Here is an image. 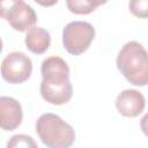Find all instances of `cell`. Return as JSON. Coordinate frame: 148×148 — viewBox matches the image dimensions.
<instances>
[{"label":"cell","instance_id":"cell-1","mask_svg":"<svg viewBox=\"0 0 148 148\" xmlns=\"http://www.w3.org/2000/svg\"><path fill=\"white\" fill-rule=\"evenodd\" d=\"M43 80L40 95L50 104L62 105L69 102L73 95V86L69 81V67L66 61L57 56L43 60L40 66Z\"/></svg>","mask_w":148,"mask_h":148},{"label":"cell","instance_id":"cell-2","mask_svg":"<svg viewBox=\"0 0 148 148\" xmlns=\"http://www.w3.org/2000/svg\"><path fill=\"white\" fill-rule=\"evenodd\" d=\"M117 68L133 86L148 84V52L142 44L135 40L127 42L118 53Z\"/></svg>","mask_w":148,"mask_h":148},{"label":"cell","instance_id":"cell-3","mask_svg":"<svg viewBox=\"0 0 148 148\" xmlns=\"http://www.w3.org/2000/svg\"><path fill=\"white\" fill-rule=\"evenodd\" d=\"M36 132L47 148H71L75 141L74 128L54 113H43L36 121Z\"/></svg>","mask_w":148,"mask_h":148},{"label":"cell","instance_id":"cell-4","mask_svg":"<svg viewBox=\"0 0 148 148\" xmlns=\"http://www.w3.org/2000/svg\"><path fill=\"white\" fill-rule=\"evenodd\" d=\"M95 38V28L86 21H73L65 25L62 30V45L65 50L79 56L86 52Z\"/></svg>","mask_w":148,"mask_h":148},{"label":"cell","instance_id":"cell-5","mask_svg":"<svg viewBox=\"0 0 148 148\" xmlns=\"http://www.w3.org/2000/svg\"><path fill=\"white\" fill-rule=\"evenodd\" d=\"M1 16L9 23L16 31H27L35 27L37 22L36 12L27 2L18 1H3L1 2Z\"/></svg>","mask_w":148,"mask_h":148},{"label":"cell","instance_id":"cell-6","mask_svg":"<svg viewBox=\"0 0 148 148\" xmlns=\"http://www.w3.org/2000/svg\"><path fill=\"white\" fill-rule=\"evenodd\" d=\"M32 73L31 59L23 52H10L1 62L2 79L12 84L27 81Z\"/></svg>","mask_w":148,"mask_h":148},{"label":"cell","instance_id":"cell-7","mask_svg":"<svg viewBox=\"0 0 148 148\" xmlns=\"http://www.w3.org/2000/svg\"><path fill=\"white\" fill-rule=\"evenodd\" d=\"M146 101L143 95L135 89H126L121 91L116 99V108L124 117H138L145 109Z\"/></svg>","mask_w":148,"mask_h":148},{"label":"cell","instance_id":"cell-8","mask_svg":"<svg viewBox=\"0 0 148 148\" xmlns=\"http://www.w3.org/2000/svg\"><path fill=\"white\" fill-rule=\"evenodd\" d=\"M23 118L21 104L13 97H0V126L5 131H14L17 128Z\"/></svg>","mask_w":148,"mask_h":148},{"label":"cell","instance_id":"cell-9","mask_svg":"<svg viewBox=\"0 0 148 148\" xmlns=\"http://www.w3.org/2000/svg\"><path fill=\"white\" fill-rule=\"evenodd\" d=\"M27 49L35 53V54H42L47 51L51 44V36L47 30H45L42 27H32L28 30L24 39Z\"/></svg>","mask_w":148,"mask_h":148},{"label":"cell","instance_id":"cell-10","mask_svg":"<svg viewBox=\"0 0 148 148\" xmlns=\"http://www.w3.org/2000/svg\"><path fill=\"white\" fill-rule=\"evenodd\" d=\"M105 3V1H96V0H67L66 5L68 9L79 15H87L94 12L98 6Z\"/></svg>","mask_w":148,"mask_h":148},{"label":"cell","instance_id":"cell-11","mask_svg":"<svg viewBox=\"0 0 148 148\" xmlns=\"http://www.w3.org/2000/svg\"><path fill=\"white\" fill-rule=\"evenodd\" d=\"M7 148H38V146L30 135L15 134L8 140Z\"/></svg>","mask_w":148,"mask_h":148},{"label":"cell","instance_id":"cell-12","mask_svg":"<svg viewBox=\"0 0 148 148\" xmlns=\"http://www.w3.org/2000/svg\"><path fill=\"white\" fill-rule=\"evenodd\" d=\"M131 13L140 18H148V0H132L128 3Z\"/></svg>","mask_w":148,"mask_h":148},{"label":"cell","instance_id":"cell-13","mask_svg":"<svg viewBox=\"0 0 148 148\" xmlns=\"http://www.w3.org/2000/svg\"><path fill=\"white\" fill-rule=\"evenodd\" d=\"M140 127H141V131L143 132V134L146 136H148V112L141 118V120H140Z\"/></svg>","mask_w":148,"mask_h":148}]
</instances>
